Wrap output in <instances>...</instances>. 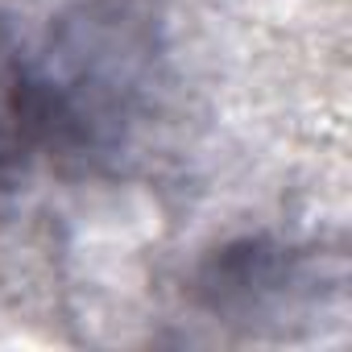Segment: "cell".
Listing matches in <instances>:
<instances>
[{
	"label": "cell",
	"instance_id": "cell-2",
	"mask_svg": "<svg viewBox=\"0 0 352 352\" xmlns=\"http://www.w3.org/2000/svg\"><path fill=\"white\" fill-rule=\"evenodd\" d=\"M344 253L278 245L249 236L224 245L199 270V302L232 327L278 331L294 323H323V315H344Z\"/></svg>",
	"mask_w": 352,
	"mask_h": 352
},
{
	"label": "cell",
	"instance_id": "cell-1",
	"mask_svg": "<svg viewBox=\"0 0 352 352\" xmlns=\"http://www.w3.org/2000/svg\"><path fill=\"white\" fill-rule=\"evenodd\" d=\"M34 145L112 162L153 112L162 87L157 25L133 0H87L58 17L38 63H25Z\"/></svg>",
	"mask_w": 352,
	"mask_h": 352
}]
</instances>
